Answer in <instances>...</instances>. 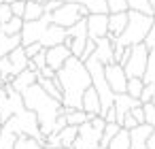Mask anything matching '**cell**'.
<instances>
[{
	"instance_id": "obj_1",
	"label": "cell",
	"mask_w": 155,
	"mask_h": 149,
	"mask_svg": "<svg viewBox=\"0 0 155 149\" xmlns=\"http://www.w3.org/2000/svg\"><path fill=\"white\" fill-rule=\"evenodd\" d=\"M55 79H58L60 92H62V107L70 109V111H81V98H83L85 90L91 87V79H89L85 64L70 56L66 60V64L55 73Z\"/></svg>"
},
{
	"instance_id": "obj_2",
	"label": "cell",
	"mask_w": 155,
	"mask_h": 149,
	"mask_svg": "<svg viewBox=\"0 0 155 149\" xmlns=\"http://www.w3.org/2000/svg\"><path fill=\"white\" fill-rule=\"evenodd\" d=\"M21 102H24L26 111H30V113L36 117V124H38L41 136H43V138L49 136V134H51V126H53V121L58 119V115H62V109H64L62 102L49 98V96H47L36 83L21 92Z\"/></svg>"
},
{
	"instance_id": "obj_3",
	"label": "cell",
	"mask_w": 155,
	"mask_h": 149,
	"mask_svg": "<svg viewBox=\"0 0 155 149\" xmlns=\"http://www.w3.org/2000/svg\"><path fill=\"white\" fill-rule=\"evenodd\" d=\"M151 24H153V17L151 15H142V13H136V11H127V24L121 32L119 39H115V43H119L121 47H134V45H140L144 43L149 30H151Z\"/></svg>"
},
{
	"instance_id": "obj_4",
	"label": "cell",
	"mask_w": 155,
	"mask_h": 149,
	"mask_svg": "<svg viewBox=\"0 0 155 149\" xmlns=\"http://www.w3.org/2000/svg\"><path fill=\"white\" fill-rule=\"evenodd\" d=\"M28 58H26V51L24 47H15L9 56L0 58V85H9L19 73L28 70Z\"/></svg>"
},
{
	"instance_id": "obj_5",
	"label": "cell",
	"mask_w": 155,
	"mask_h": 149,
	"mask_svg": "<svg viewBox=\"0 0 155 149\" xmlns=\"http://www.w3.org/2000/svg\"><path fill=\"white\" fill-rule=\"evenodd\" d=\"M87 15H89L87 9H83L79 5H60L53 13H49V24L66 30V28H72L77 22L85 19Z\"/></svg>"
},
{
	"instance_id": "obj_6",
	"label": "cell",
	"mask_w": 155,
	"mask_h": 149,
	"mask_svg": "<svg viewBox=\"0 0 155 149\" xmlns=\"http://www.w3.org/2000/svg\"><path fill=\"white\" fill-rule=\"evenodd\" d=\"M147 60H149V49L142 43L130 47V58L121 66L123 73H125V77L127 79H142L144 77V70H147Z\"/></svg>"
},
{
	"instance_id": "obj_7",
	"label": "cell",
	"mask_w": 155,
	"mask_h": 149,
	"mask_svg": "<svg viewBox=\"0 0 155 149\" xmlns=\"http://www.w3.org/2000/svg\"><path fill=\"white\" fill-rule=\"evenodd\" d=\"M85 43H87V26H85V19L77 22L72 28H66V41L64 45L68 47L70 56L72 58H81L83 49H85Z\"/></svg>"
},
{
	"instance_id": "obj_8",
	"label": "cell",
	"mask_w": 155,
	"mask_h": 149,
	"mask_svg": "<svg viewBox=\"0 0 155 149\" xmlns=\"http://www.w3.org/2000/svg\"><path fill=\"white\" fill-rule=\"evenodd\" d=\"M104 79H106V85H108V90L113 92V96L125 94L127 77H125V73H123V68H121L119 64H108V66H104Z\"/></svg>"
},
{
	"instance_id": "obj_9",
	"label": "cell",
	"mask_w": 155,
	"mask_h": 149,
	"mask_svg": "<svg viewBox=\"0 0 155 149\" xmlns=\"http://www.w3.org/2000/svg\"><path fill=\"white\" fill-rule=\"evenodd\" d=\"M85 26H87V39L89 41H100L104 36H108V15H87L85 17Z\"/></svg>"
},
{
	"instance_id": "obj_10",
	"label": "cell",
	"mask_w": 155,
	"mask_h": 149,
	"mask_svg": "<svg viewBox=\"0 0 155 149\" xmlns=\"http://www.w3.org/2000/svg\"><path fill=\"white\" fill-rule=\"evenodd\" d=\"M70 58V51L66 45H58V47H51V49H45V62H47V68H51L53 73H58L66 60Z\"/></svg>"
},
{
	"instance_id": "obj_11",
	"label": "cell",
	"mask_w": 155,
	"mask_h": 149,
	"mask_svg": "<svg viewBox=\"0 0 155 149\" xmlns=\"http://www.w3.org/2000/svg\"><path fill=\"white\" fill-rule=\"evenodd\" d=\"M64 41H66V30H64V28H58V26H51V24H49V26L45 28L43 36H41L38 45H41L43 49H51V47L64 45Z\"/></svg>"
},
{
	"instance_id": "obj_12",
	"label": "cell",
	"mask_w": 155,
	"mask_h": 149,
	"mask_svg": "<svg viewBox=\"0 0 155 149\" xmlns=\"http://www.w3.org/2000/svg\"><path fill=\"white\" fill-rule=\"evenodd\" d=\"M134 107H140V102L134 100V98H130L127 94H119V96H115V100H113V109H115V124H117L119 128H121V119H123Z\"/></svg>"
},
{
	"instance_id": "obj_13",
	"label": "cell",
	"mask_w": 155,
	"mask_h": 149,
	"mask_svg": "<svg viewBox=\"0 0 155 149\" xmlns=\"http://www.w3.org/2000/svg\"><path fill=\"white\" fill-rule=\"evenodd\" d=\"M89 58L98 60L102 66L115 64V60H113V39H110V36H104V39L96 41V51H94Z\"/></svg>"
},
{
	"instance_id": "obj_14",
	"label": "cell",
	"mask_w": 155,
	"mask_h": 149,
	"mask_svg": "<svg viewBox=\"0 0 155 149\" xmlns=\"http://www.w3.org/2000/svg\"><path fill=\"white\" fill-rule=\"evenodd\" d=\"M81 111L91 119V117H96V115H100V98H98V94L94 92V87H87L85 90V94H83V98H81Z\"/></svg>"
},
{
	"instance_id": "obj_15",
	"label": "cell",
	"mask_w": 155,
	"mask_h": 149,
	"mask_svg": "<svg viewBox=\"0 0 155 149\" xmlns=\"http://www.w3.org/2000/svg\"><path fill=\"white\" fill-rule=\"evenodd\" d=\"M62 5H79L87 9L89 15H108L106 11V0H60Z\"/></svg>"
},
{
	"instance_id": "obj_16",
	"label": "cell",
	"mask_w": 155,
	"mask_h": 149,
	"mask_svg": "<svg viewBox=\"0 0 155 149\" xmlns=\"http://www.w3.org/2000/svg\"><path fill=\"white\" fill-rule=\"evenodd\" d=\"M125 24H127V13L108 15V26H106L108 36H110V39H119L121 32H123V28H125Z\"/></svg>"
},
{
	"instance_id": "obj_17",
	"label": "cell",
	"mask_w": 155,
	"mask_h": 149,
	"mask_svg": "<svg viewBox=\"0 0 155 149\" xmlns=\"http://www.w3.org/2000/svg\"><path fill=\"white\" fill-rule=\"evenodd\" d=\"M36 73H38V70H36ZM36 73H32V70H24V73H19V75L9 83V85H11L17 94H21L24 90H28L30 85H34V83H36Z\"/></svg>"
},
{
	"instance_id": "obj_18",
	"label": "cell",
	"mask_w": 155,
	"mask_h": 149,
	"mask_svg": "<svg viewBox=\"0 0 155 149\" xmlns=\"http://www.w3.org/2000/svg\"><path fill=\"white\" fill-rule=\"evenodd\" d=\"M19 45H21L19 34H17V36H7V34L0 32V58L9 56V53H11L15 47H19Z\"/></svg>"
},
{
	"instance_id": "obj_19",
	"label": "cell",
	"mask_w": 155,
	"mask_h": 149,
	"mask_svg": "<svg viewBox=\"0 0 155 149\" xmlns=\"http://www.w3.org/2000/svg\"><path fill=\"white\" fill-rule=\"evenodd\" d=\"M77 132H79V128H74V126H66L62 132H58L60 149H70L72 143H74V138H77Z\"/></svg>"
},
{
	"instance_id": "obj_20",
	"label": "cell",
	"mask_w": 155,
	"mask_h": 149,
	"mask_svg": "<svg viewBox=\"0 0 155 149\" xmlns=\"http://www.w3.org/2000/svg\"><path fill=\"white\" fill-rule=\"evenodd\" d=\"M45 13H43V5H38V2H26V7H24V22H38L41 17H43Z\"/></svg>"
},
{
	"instance_id": "obj_21",
	"label": "cell",
	"mask_w": 155,
	"mask_h": 149,
	"mask_svg": "<svg viewBox=\"0 0 155 149\" xmlns=\"http://www.w3.org/2000/svg\"><path fill=\"white\" fill-rule=\"evenodd\" d=\"M62 113L66 115V124H68V126H74V128H79V126H83L85 121H89V117H87L83 111H70V109H62Z\"/></svg>"
},
{
	"instance_id": "obj_22",
	"label": "cell",
	"mask_w": 155,
	"mask_h": 149,
	"mask_svg": "<svg viewBox=\"0 0 155 149\" xmlns=\"http://www.w3.org/2000/svg\"><path fill=\"white\" fill-rule=\"evenodd\" d=\"M21 26H24V19H19V17H11L7 24L0 26V32L7 34V36H17V34L21 32Z\"/></svg>"
},
{
	"instance_id": "obj_23",
	"label": "cell",
	"mask_w": 155,
	"mask_h": 149,
	"mask_svg": "<svg viewBox=\"0 0 155 149\" xmlns=\"http://www.w3.org/2000/svg\"><path fill=\"white\" fill-rule=\"evenodd\" d=\"M121 128L117 126V124H106L104 126V130H102V136H100V149H106L108 147V143L117 136V132H119Z\"/></svg>"
},
{
	"instance_id": "obj_24",
	"label": "cell",
	"mask_w": 155,
	"mask_h": 149,
	"mask_svg": "<svg viewBox=\"0 0 155 149\" xmlns=\"http://www.w3.org/2000/svg\"><path fill=\"white\" fill-rule=\"evenodd\" d=\"M106 149H130V132L127 130H119L117 136L108 143Z\"/></svg>"
},
{
	"instance_id": "obj_25",
	"label": "cell",
	"mask_w": 155,
	"mask_h": 149,
	"mask_svg": "<svg viewBox=\"0 0 155 149\" xmlns=\"http://www.w3.org/2000/svg\"><path fill=\"white\" fill-rule=\"evenodd\" d=\"M13 149H43V143H38L36 138H30L26 134H19L15 138V145Z\"/></svg>"
},
{
	"instance_id": "obj_26",
	"label": "cell",
	"mask_w": 155,
	"mask_h": 149,
	"mask_svg": "<svg viewBox=\"0 0 155 149\" xmlns=\"http://www.w3.org/2000/svg\"><path fill=\"white\" fill-rule=\"evenodd\" d=\"M127 5V11H136V13H142V15H151V7H149V0H125Z\"/></svg>"
},
{
	"instance_id": "obj_27",
	"label": "cell",
	"mask_w": 155,
	"mask_h": 149,
	"mask_svg": "<svg viewBox=\"0 0 155 149\" xmlns=\"http://www.w3.org/2000/svg\"><path fill=\"white\" fill-rule=\"evenodd\" d=\"M142 87H144L142 79H127V83H125V94H127L130 98L138 100V96H140Z\"/></svg>"
},
{
	"instance_id": "obj_28",
	"label": "cell",
	"mask_w": 155,
	"mask_h": 149,
	"mask_svg": "<svg viewBox=\"0 0 155 149\" xmlns=\"http://www.w3.org/2000/svg\"><path fill=\"white\" fill-rule=\"evenodd\" d=\"M142 83H155V49L149 51V60H147V70H144Z\"/></svg>"
},
{
	"instance_id": "obj_29",
	"label": "cell",
	"mask_w": 155,
	"mask_h": 149,
	"mask_svg": "<svg viewBox=\"0 0 155 149\" xmlns=\"http://www.w3.org/2000/svg\"><path fill=\"white\" fill-rule=\"evenodd\" d=\"M142 115H144V126L155 130V98L149 104H142Z\"/></svg>"
},
{
	"instance_id": "obj_30",
	"label": "cell",
	"mask_w": 155,
	"mask_h": 149,
	"mask_svg": "<svg viewBox=\"0 0 155 149\" xmlns=\"http://www.w3.org/2000/svg\"><path fill=\"white\" fill-rule=\"evenodd\" d=\"M106 11H108V15L127 13V5H125V0H106Z\"/></svg>"
},
{
	"instance_id": "obj_31",
	"label": "cell",
	"mask_w": 155,
	"mask_h": 149,
	"mask_svg": "<svg viewBox=\"0 0 155 149\" xmlns=\"http://www.w3.org/2000/svg\"><path fill=\"white\" fill-rule=\"evenodd\" d=\"M153 98H155V83H144V87H142V92L138 96V102L140 104H149Z\"/></svg>"
},
{
	"instance_id": "obj_32",
	"label": "cell",
	"mask_w": 155,
	"mask_h": 149,
	"mask_svg": "<svg viewBox=\"0 0 155 149\" xmlns=\"http://www.w3.org/2000/svg\"><path fill=\"white\" fill-rule=\"evenodd\" d=\"M30 62H32V66H34L36 70H43V68L47 66V62H45V49H41V51L30 60Z\"/></svg>"
},
{
	"instance_id": "obj_33",
	"label": "cell",
	"mask_w": 155,
	"mask_h": 149,
	"mask_svg": "<svg viewBox=\"0 0 155 149\" xmlns=\"http://www.w3.org/2000/svg\"><path fill=\"white\" fill-rule=\"evenodd\" d=\"M149 51L151 49H155V17H153V24H151V30H149V34H147V39H144V43H142Z\"/></svg>"
},
{
	"instance_id": "obj_34",
	"label": "cell",
	"mask_w": 155,
	"mask_h": 149,
	"mask_svg": "<svg viewBox=\"0 0 155 149\" xmlns=\"http://www.w3.org/2000/svg\"><path fill=\"white\" fill-rule=\"evenodd\" d=\"M66 126H68V124H66V115H64V113H62V115H58V119H55V121H53V126H51V134L62 132Z\"/></svg>"
},
{
	"instance_id": "obj_35",
	"label": "cell",
	"mask_w": 155,
	"mask_h": 149,
	"mask_svg": "<svg viewBox=\"0 0 155 149\" xmlns=\"http://www.w3.org/2000/svg\"><path fill=\"white\" fill-rule=\"evenodd\" d=\"M11 7V13H13V17H24V7H26V2H24V0H15V2L13 5H9Z\"/></svg>"
},
{
	"instance_id": "obj_36",
	"label": "cell",
	"mask_w": 155,
	"mask_h": 149,
	"mask_svg": "<svg viewBox=\"0 0 155 149\" xmlns=\"http://www.w3.org/2000/svg\"><path fill=\"white\" fill-rule=\"evenodd\" d=\"M11 17H13L11 7H9V5H0V26H2V24H7Z\"/></svg>"
},
{
	"instance_id": "obj_37",
	"label": "cell",
	"mask_w": 155,
	"mask_h": 149,
	"mask_svg": "<svg viewBox=\"0 0 155 149\" xmlns=\"http://www.w3.org/2000/svg\"><path fill=\"white\" fill-rule=\"evenodd\" d=\"M94 51H96V43L87 39V43H85V49H83V53H81V58H79V60H81V62H85V60H87V58H89Z\"/></svg>"
},
{
	"instance_id": "obj_38",
	"label": "cell",
	"mask_w": 155,
	"mask_h": 149,
	"mask_svg": "<svg viewBox=\"0 0 155 149\" xmlns=\"http://www.w3.org/2000/svg\"><path fill=\"white\" fill-rule=\"evenodd\" d=\"M60 5H62L60 0H47V2H43V13H47V15H49V13H53Z\"/></svg>"
},
{
	"instance_id": "obj_39",
	"label": "cell",
	"mask_w": 155,
	"mask_h": 149,
	"mask_svg": "<svg viewBox=\"0 0 155 149\" xmlns=\"http://www.w3.org/2000/svg\"><path fill=\"white\" fill-rule=\"evenodd\" d=\"M41 49H43V47H41L38 43H34V45H28V47H24V51H26V58H28V60H32V58H34V56H36V53L41 51Z\"/></svg>"
},
{
	"instance_id": "obj_40",
	"label": "cell",
	"mask_w": 155,
	"mask_h": 149,
	"mask_svg": "<svg viewBox=\"0 0 155 149\" xmlns=\"http://www.w3.org/2000/svg\"><path fill=\"white\" fill-rule=\"evenodd\" d=\"M130 115H132V117H134V119H136V121H138L140 126L144 124V115H142V104H140V107H134V109L130 111Z\"/></svg>"
},
{
	"instance_id": "obj_41",
	"label": "cell",
	"mask_w": 155,
	"mask_h": 149,
	"mask_svg": "<svg viewBox=\"0 0 155 149\" xmlns=\"http://www.w3.org/2000/svg\"><path fill=\"white\" fill-rule=\"evenodd\" d=\"M38 75H41L43 79H53V77H55V73H53L51 68H47V66H45L43 70H38Z\"/></svg>"
},
{
	"instance_id": "obj_42",
	"label": "cell",
	"mask_w": 155,
	"mask_h": 149,
	"mask_svg": "<svg viewBox=\"0 0 155 149\" xmlns=\"http://www.w3.org/2000/svg\"><path fill=\"white\" fill-rule=\"evenodd\" d=\"M147 149H155V130H151V134L147 136Z\"/></svg>"
},
{
	"instance_id": "obj_43",
	"label": "cell",
	"mask_w": 155,
	"mask_h": 149,
	"mask_svg": "<svg viewBox=\"0 0 155 149\" xmlns=\"http://www.w3.org/2000/svg\"><path fill=\"white\" fill-rule=\"evenodd\" d=\"M127 58H130V47H125V49H123V56H121V60H119L117 64H119V66H123V64L127 62Z\"/></svg>"
},
{
	"instance_id": "obj_44",
	"label": "cell",
	"mask_w": 155,
	"mask_h": 149,
	"mask_svg": "<svg viewBox=\"0 0 155 149\" xmlns=\"http://www.w3.org/2000/svg\"><path fill=\"white\" fill-rule=\"evenodd\" d=\"M149 7H151V13H153V17H155V0H149Z\"/></svg>"
}]
</instances>
